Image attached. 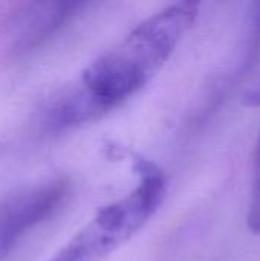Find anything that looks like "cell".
Wrapping results in <instances>:
<instances>
[{"instance_id": "6da1fadb", "label": "cell", "mask_w": 260, "mask_h": 261, "mask_svg": "<svg viewBox=\"0 0 260 261\" xmlns=\"http://www.w3.org/2000/svg\"><path fill=\"white\" fill-rule=\"evenodd\" d=\"M198 11L196 3H175L146 20L98 58L83 78L90 106H115L144 86L192 28Z\"/></svg>"}, {"instance_id": "7a4b0ae2", "label": "cell", "mask_w": 260, "mask_h": 261, "mask_svg": "<svg viewBox=\"0 0 260 261\" xmlns=\"http://www.w3.org/2000/svg\"><path fill=\"white\" fill-rule=\"evenodd\" d=\"M60 197V191L51 188L48 191L35 193L28 200L12 206L3 219H0V257L6 254L25 229L43 219L57 205Z\"/></svg>"}, {"instance_id": "3957f363", "label": "cell", "mask_w": 260, "mask_h": 261, "mask_svg": "<svg viewBox=\"0 0 260 261\" xmlns=\"http://www.w3.org/2000/svg\"><path fill=\"white\" fill-rule=\"evenodd\" d=\"M247 225L253 234H260V135L254 151L253 180H251L250 205L247 213Z\"/></svg>"}]
</instances>
